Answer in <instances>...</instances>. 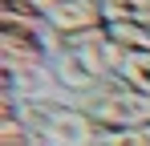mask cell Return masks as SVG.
Returning a JSON list of instances; mask_svg holds the SVG:
<instances>
[{
  "label": "cell",
  "mask_w": 150,
  "mask_h": 146,
  "mask_svg": "<svg viewBox=\"0 0 150 146\" xmlns=\"http://www.w3.org/2000/svg\"><path fill=\"white\" fill-rule=\"evenodd\" d=\"M138 130H142V138H146V146H150V122H146V126H138Z\"/></svg>",
  "instance_id": "9"
},
{
  "label": "cell",
  "mask_w": 150,
  "mask_h": 146,
  "mask_svg": "<svg viewBox=\"0 0 150 146\" xmlns=\"http://www.w3.org/2000/svg\"><path fill=\"white\" fill-rule=\"evenodd\" d=\"M77 106L89 114V122L98 126V134H118V130H138L150 122V97L138 89H130L122 77L101 81L98 89L77 97Z\"/></svg>",
  "instance_id": "1"
},
{
  "label": "cell",
  "mask_w": 150,
  "mask_h": 146,
  "mask_svg": "<svg viewBox=\"0 0 150 146\" xmlns=\"http://www.w3.org/2000/svg\"><path fill=\"white\" fill-rule=\"evenodd\" d=\"M98 146H146L142 130H118V134H101Z\"/></svg>",
  "instance_id": "7"
},
{
  "label": "cell",
  "mask_w": 150,
  "mask_h": 146,
  "mask_svg": "<svg viewBox=\"0 0 150 146\" xmlns=\"http://www.w3.org/2000/svg\"><path fill=\"white\" fill-rule=\"evenodd\" d=\"M45 24H49L53 45L61 53V49L77 45V41H85L93 33H105L110 16H105V4L101 0H57L45 12Z\"/></svg>",
  "instance_id": "2"
},
{
  "label": "cell",
  "mask_w": 150,
  "mask_h": 146,
  "mask_svg": "<svg viewBox=\"0 0 150 146\" xmlns=\"http://www.w3.org/2000/svg\"><path fill=\"white\" fill-rule=\"evenodd\" d=\"M8 4H21V8H33V12H41V16H45L57 0H8Z\"/></svg>",
  "instance_id": "8"
},
{
  "label": "cell",
  "mask_w": 150,
  "mask_h": 146,
  "mask_svg": "<svg viewBox=\"0 0 150 146\" xmlns=\"http://www.w3.org/2000/svg\"><path fill=\"white\" fill-rule=\"evenodd\" d=\"M61 53H65V49H61ZM69 53H77L81 65L93 73L98 81H114V77H122V65H126V57H130L122 45L110 41V33H93V37L69 45Z\"/></svg>",
  "instance_id": "3"
},
{
  "label": "cell",
  "mask_w": 150,
  "mask_h": 146,
  "mask_svg": "<svg viewBox=\"0 0 150 146\" xmlns=\"http://www.w3.org/2000/svg\"><path fill=\"white\" fill-rule=\"evenodd\" d=\"M53 73H57V85H61L65 94H73V97H81V94H89V89H98V85H101L98 77L81 65V57L69 53V49L53 57Z\"/></svg>",
  "instance_id": "4"
},
{
  "label": "cell",
  "mask_w": 150,
  "mask_h": 146,
  "mask_svg": "<svg viewBox=\"0 0 150 146\" xmlns=\"http://www.w3.org/2000/svg\"><path fill=\"white\" fill-rule=\"evenodd\" d=\"M122 81L130 89H138L142 97H150V53H130V57H126Z\"/></svg>",
  "instance_id": "6"
},
{
  "label": "cell",
  "mask_w": 150,
  "mask_h": 146,
  "mask_svg": "<svg viewBox=\"0 0 150 146\" xmlns=\"http://www.w3.org/2000/svg\"><path fill=\"white\" fill-rule=\"evenodd\" d=\"M105 33H110V41L122 45L126 53H150V28L138 21V16H130V21H110Z\"/></svg>",
  "instance_id": "5"
}]
</instances>
